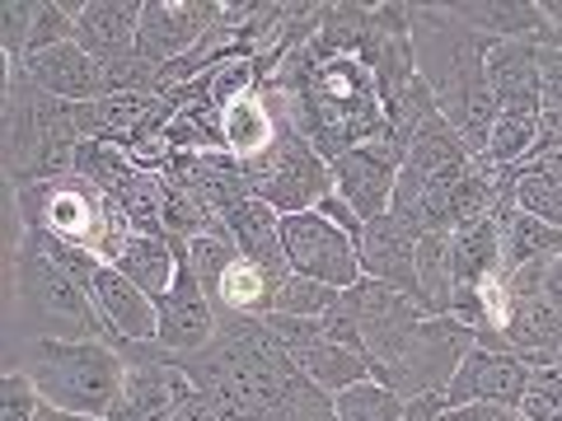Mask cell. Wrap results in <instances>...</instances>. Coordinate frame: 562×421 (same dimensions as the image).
<instances>
[{
	"mask_svg": "<svg viewBox=\"0 0 562 421\" xmlns=\"http://www.w3.org/2000/svg\"><path fill=\"white\" fill-rule=\"evenodd\" d=\"M14 210H20V230L76 243V249H90L99 262H117V253L127 249V239L136 235L132 220L122 216V206L113 197L80 179V173H66V179L52 183H33L14 192Z\"/></svg>",
	"mask_w": 562,
	"mask_h": 421,
	"instance_id": "4",
	"label": "cell"
},
{
	"mask_svg": "<svg viewBox=\"0 0 562 421\" xmlns=\"http://www.w3.org/2000/svg\"><path fill=\"white\" fill-rule=\"evenodd\" d=\"M173 361L216 402L225 421H333V394L295 371L262 319L221 314L216 338Z\"/></svg>",
	"mask_w": 562,
	"mask_h": 421,
	"instance_id": "1",
	"label": "cell"
},
{
	"mask_svg": "<svg viewBox=\"0 0 562 421\" xmlns=\"http://www.w3.org/2000/svg\"><path fill=\"white\" fill-rule=\"evenodd\" d=\"M543 300L562 309V253L549 258V268H543Z\"/></svg>",
	"mask_w": 562,
	"mask_h": 421,
	"instance_id": "40",
	"label": "cell"
},
{
	"mask_svg": "<svg viewBox=\"0 0 562 421\" xmlns=\"http://www.w3.org/2000/svg\"><path fill=\"white\" fill-rule=\"evenodd\" d=\"M90 300H94L99 319H103V328H109L113 342H155L160 314H155V300L136 286L132 276H122L117 268L103 262L94 286H90Z\"/></svg>",
	"mask_w": 562,
	"mask_h": 421,
	"instance_id": "17",
	"label": "cell"
},
{
	"mask_svg": "<svg viewBox=\"0 0 562 421\" xmlns=\"http://www.w3.org/2000/svg\"><path fill=\"white\" fill-rule=\"evenodd\" d=\"M76 173L80 179H90L103 197H122L140 173L146 169H136V160L122 146H113V140H80V150H76Z\"/></svg>",
	"mask_w": 562,
	"mask_h": 421,
	"instance_id": "28",
	"label": "cell"
},
{
	"mask_svg": "<svg viewBox=\"0 0 562 421\" xmlns=\"http://www.w3.org/2000/svg\"><path fill=\"white\" fill-rule=\"evenodd\" d=\"M225 230L235 235L239 253L262 268L272 281H286L291 268H286V253H281V210H272L268 202L249 197L244 206H235L231 216H225Z\"/></svg>",
	"mask_w": 562,
	"mask_h": 421,
	"instance_id": "21",
	"label": "cell"
},
{
	"mask_svg": "<svg viewBox=\"0 0 562 421\" xmlns=\"http://www.w3.org/2000/svg\"><path fill=\"white\" fill-rule=\"evenodd\" d=\"M403 417H408V398L380 379H361L347 384L342 394H333V421H403Z\"/></svg>",
	"mask_w": 562,
	"mask_h": 421,
	"instance_id": "30",
	"label": "cell"
},
{
	"mask_svg": "<svg viewBox=\"0 0 562 421\" xmlns=\"http://www.w3.org/2000/svg\"><path fill=\"white\" fill-rule=\"evenodd\" d=\"M113 268L122 276H132L140 291L150 295V300H160V295L173 286V272H179V253H173V239L169 235H132L127 249L117 253Z\"/></svg>",
	"mask_w": 562,
	"mask_h": 421,
	"instance_id": "25",
	"label": "cell"
},
{
	"mask_svg": "<svg viewBox=\"0 0 562 421\" xmlns=\"http://www.w3.org/2000/svg\"><path fill=\"white\" fill-rule=\"evenodd\" d=\"M479 346V332L464 328L450 314H422L408 328V338L398 342V351L380 365L371 379L390 384L403 398H427V394H446L454 371L464 365V356Z\"/></svg>",
	"mask_w": 562,
	"mask_h": 421,
	"instance_id": "7",
	"label": "cell"
},
{
	"mask_svg": "<svg viewBox=\"0 0 562 421\" xmlns=\"http://www.w3.org/2000/svg\"><path fill=\"white\" fill-rule=\"evenodd\" d=\"M450 14L487 43H558V24L539 0H454Z\"/></svg>",
	"mask_w": 562,
	"mask_h": 421,
	"instance_id": "14",
	"label": "cell"
},
{
	"mask_svg": "<svg viewBox=\"0 0 562 421\" xmlns=\"http://www.w3.org/2000/svg\"><path fill=\"white\" fill-rule=\"evenodd\" d=\"M328 169H333V192H338L361 220H375L394 202V183H398L403 164L384 160L371 146H357V150H342Z\"/></svg>",
	"mask_w": 562,
	"mask_h": 421,
	"instance_id": "16",
	"label": "cell"
},
{
	"mask_svg": "<svg viewBox=\"0 0 562 421\" xmlns=\"http://www.w3.org/2000/svg\"><path fill=\"white\" fill-rule=\"evenodd\" d=\"M342 291L324 286V281H310V276H286L272 295V314H295V319H319V314H328L333 305H338Z\"/></svg>",
	"mask_w": 562,
	"mask_h": 421,
	"instance_id": "33",
	"label": "cell"
},
{
	"mask_svg": "<svg viewBox=\"0 0 562 421\" xmlns=\"http://www.w3.org/2000/svg\"><path fill=\"white\" fill-rule=\"evenodd\" d=\"M179 253V243H173ZM155 314H160V328H155V346L173 351V356H192L202 351L221 328V314L211 305V295L202 291V281L192 276L188 258L179 253V272H173V286L155 300Z\"/></svg>",
	"mask_w": 562,
	"mask_h": 421,
	"instance_id": "12",
	"label": "cell"
},
{
	"mask_svg": "<svg viewBox=\"0 0 562 421\" xmlns=\"http://www.w3.org/2000/svg\"><path fill=\"white\" fill-rule=\"evenodd\" d=\"M216 14L221 0H140L136 52L155 66H173L206 38Z\"/></svg>",
	"mask_w": 562,
	"mask_h": 421,
	"instance_id": "11",
	"label": "cell"
},
{
	"mask_svg": "<svg viewBox=\"0 0 562 421\" xmlns=\"http://www.w3.org/2000/svg\"><path fill=\"white\" fill-rule=\"evenodd\" d=\"M173 243H179V253L188 258L192 276L202 281V291L211 295V300H216V291H221V276L244 258V253H239V243H235V235L225 230V220L216 225V230L198 235V239H173Z\"/></svg>",
	"mask_w": 562,
	"mask_h": 421,
	"instance_id": "29",
	"label": "cell"
},
{
	"mask_svg": "<svg viewBox=\"0 0 562 421\" xmlns=\"http://www.w3.org/2000/svg\"><path fill=\"white\" fill-rule=\"evenodd\" d=\"M502 342H506V351H516L525 365L562 361V309L543 300V291L516 295V300L506 305Z\"/></svg>",
	"mask_w": 562,
	"mask_h": 421,
	"instance_id": "18",
	"label": "cell"
},
{
	"mask_svg": "<svg viewBox=\"0 0 562 421\" xmlns=\"http://www.w3.org/2000/svg\"><path fill=\"white\" fill-rule=\"evenodd\" d=\"M140 0H85L76 10V43L94 61H117L136 52Z\"/></svg>",
	"mask_w": 562,
	"mask_h": 421,
	"instance_id": "20",
	"label": "cell"
},
{
	"mask_svg": "<svg viewBox=\"0 0 562 421\" xmlns=\"http://www.w3.org/2000/svg\"><path fill=\"white\" fill-rule=\"evenodd\" d=\"M539 47L543 43H492L487 84L497 109H539Z\"/></svg>",
	"mask_w": 562,
	"mask_h": 421,
	"instance_id": "22",
	"label": "cell"
},
{
	"mask_svg": "<svg viewBox=\"0 0 562 421\" xmlns=\"http://www.w3.org/2000/svg\"><path fill=\"white\" fill-rule=\"evenodd\" d=\"M525 421H562V361L530 365V384L520 398Z\"/></svg>",
	"mask_w": 562,
	"mask_h": 421,
	"instance_id": "34",
	"label": "cell"
},
{
	"mask_svg": "<svg viewBox=\"0 0 562 421\" xmlns=\"http://www.w3.org/2000/svg\"><path fill=\"white\" fill-rule=\"evenodd\" d=\"M33 24H38V0H10V5H0V47H5V61H24Z\"/></svg>",
	"mask_w": 562,
	"mask_h": 421,
	"instance_id": "35",
	"label": "cell"
},
{
	"mask_svg": "<svg viewBox=\"0 0 562 421\" xmlns=\"http://www.w3.org/2000/svg\"><path fill=\"white\" fill-rule=\"evenodd\" d=\"M342 309L351 314V323H357V332H361V356H366V365H371V375L394 356L398 342L408 338V328L427 314L413 295H403L394 286H380V281H371V276H361L357 286L342 291Z\"/></svg>",
	"mask_w": 562,
	"mask_h": 421,
	"instance_id": "10",
	"label": "cell"
},
{
	"mask_svg": "<svg viewBox=\"0 0 562 421\" xmlns=\"http://www.w3.org/2000/svg\"><path fill=\"white\" fill-rule=\"evenodd\" d=\"M441 421H525V412L497 408V402H469V408H446Z\"/></svg>",
	"mask_w": 562,
	"mask_h": 421,
	"instance_id": "37",
	"label": "cell"
},
{
	"mask_svg": "<svg viewBox=\"0 0 562 421\" xmlns=\"http://www.w3.org/2000/svg\"><path fill=\"white\" fill-rule=\"evenodd\" d=\"M525 384H530V365L506 346H473L464 365L454 371L446 389V408H469V402H497V408H520Z\"/></svg>",
	"mask_w": 562,
	"mask_h": 421,
	"instance_id": "13",
	"label": "cell"
},
{
	"mask_svg": "<svg viewBox=\"0 0 562 421\" xmlns=\"http://www.w3.org/2000/svg\"><path fill=\"white\" fill-rule=\"evenodd\" d=\"M314 210H319L324 220H333V225H338L342 235H351V239H357V235H361V225H366V220L357 216V210H351V206L338 197V192H328V197H324L319 206H314Z\"/></svg>",
	"mask_w": 562,
	"mask_h": 421,
	"instance_id": "38",
	"label": "cell"
},
{
	"mask_svg": "<svg viewBox=\"0 0 562 421\" xmlns=\"http://www.w3.org/2000/svg\"><path fill=\"white\" fill-rule=\"evenodd\" d=\"M357 258H361V276L413 295V300L422 305V295H417V239L403 230L394 216H375V220L361 225Z\"/></svg>",
	"mask_w": 562,
	"mask_h": 421,
	"instance_id": "15",
	"label": "cell"
},
{
	"mask_svg": "<svg viewBox=\"0 0 562 421\" xmlns=\"http://www.w3.org/2000/svg\"><path fill=\"white\" fill-rule=\"evenodd\" d=\"M281 253L295 276L324 281L333 291H347L361 281V258H357V239L342 235L333 220H324L319 210H295L281 216Z\"/></svg>",
	"mask_w": 562,
	"mask_h": 421,
	"instance_id": "9",
	"label": "cell"
},
{
	"mask_svg": "<svg viewBox=\"0 0 562 421\" xmlns=\"http://www.w3.org/2000/svg\"><path fill=\"white\" fill-rule=\"evenodd\" d=\"M562 253V230L549 220H535L525 210H512L502 220V276H512L530 262H549Z\"/></svg>",
	"mask_w": 562,
	"mask_h": 421,
	"instance_id": "26",
	"label": "cell"
},
{
	"mask_svg": "<svg viewBox=\"0 0 562 421\" xmlns=\"http://www.w3.org/2000/svg\"><path fill=\"white\" fill-rule=\"evenodd\" d=\"M20 371L38 384L43 402L80 417H109L127 379V361L113 342H61L33 338Z\"/></svg>",
	"mask_w": 562,
	"mask_h": 421,
	"instance_id": "5",
	"label": "cell"
},
{
	"mask_svg": "<svg viewBox=\"0 0 562 421\" xmlns=\"http://www.w3.org/2000/svg\"><path fill=\"white\" fill-rule=\"evenodd\" d=\"M33 421H103V417H80V412H66V408H52V402H43V412Z\"/></svg>",
	"mask_w": 562,
	"mask_h": 421,
	"instance_id": "41",
	"label": "cell"
},
{
	"mask_svg": "<svg viewBox=\"0 0 562 421\" xmlns=\"http://www.w3.org/2000/svg\"><path fill=\"white\" fill-rule=\"evenodd\" d=\"M160 220H165V235L169 239H198V235H206V230H216V225H221V216L202 197H192V192L173 187V183H165Z\"/></svg>",
	"mask_w": 562,
	"mask_h": 421,
	"instance_id": "31",
	"label": "cell"
},
{
	"mask_svg": "<svg viewBox=\"0 0 562 421\" xmlns=\"http://www.w3.org/2000/svg\"><path fill=\"white\" fill-rule=\"evenodd\" d=\"M413 57L417 76L441 103V113L464 136L473 155L487 150V132L497 117V99L487 84V52L492 43L450 14V5H408Z\"/></svg>",
	"mask_w": 562,
	"mask_h": 421,
	"instance_id": "2",
	"label": "cell"
},
{
	"mask_svg": "<svg viewBox=\"0 0 562 421\" xmlns=\"http://www.w3.org/2000/svg\"><path fill=\"white\" fill-rule=\"evenodd\" d=\"M80 103L52 99L20 66L5 61V99H0V160L10 192L76 173L80 150Z\"/></svg>",
	"mask_w": 562,
	"mask_h": 421,
	"instance_id": "3",
	"label": "cell"
},
{
	"mask_svg": "<svg viewBox=\"0 0 562 421\" xmlns=\"http://www.w3.org/2000/svg\"><path fill=\"white\" fill-rule=\"evenodd\" d=\"M14 314L29 338L113 342L94 300L52 262V253L29 230H20V243H14Z\"/></svg>",
	"mask_w": 562,
	"mask_h": 421,
	"instance_id": "6",
	"label": "cell"
},
{
	"mask_svg": "<svg viewBox=\"0 0 562 421\" xmlns=\"http://www.w3.org/2000/svg\"><path fill=\"white\" fill-rule=\"evenodd\" d=\"M249 173V187L258 202H268L281 216H295V210H314L328 192H333V169L319 150L310 146L301 132H291L281 122V132L258 160L244 164Z\"/></svg>",
	"mask_w": 562,
	"mask_h": 421,
	"instance_id": "8",
	"label": "cell"
},
{
	"mask_svg": "<svg viewBox=\"0 0 562 421\" xmlns=\"http://www.w3.org/2000/svg\"><path fill=\"white\" fill-rule=\"evenodd\" d=\"M10 66H20L24 76L38 84L43 94H52V99H66V103H90V99H99V61L80 43L29 52L24 61H10Z\"/></svg>",
	"mask_w": 562,
	"mask_h": 421,
	"instance_id": "19",
	"label": "cell"
},
{
	"mask_svg": "<svg viewBox=\"0 0 562 421\" xmlns=\"http://www.w3.org/2000/svg\"><path fill=\"white\" fill-rule=\"evenodd\" d=\"M441 417H446V394H427L408 402V417L403 421H441Z\"/></svg>",
	"mask_w": 562,
	"mask_h": 421,
	"instance_id": "39",
	"label": "cell"
},
{
	"mask_svg": "<svg viewBox=\"0 0 562 421\" xmlns=\"http://www.w3.org/2000/svg\"><path fill=\"white\" fill-rule=\"evenodd\" d=\"M281 281H272L262 268H254L249 258H239L231 272L221 276V291H216V314H244V319H268L272 314V295H277Z\"/></svg>",
	"mask_w": 562,
	"mask_h": 421,
	"instance_id": "27",
	"label": "cell"
},
{
	"mask_svg": "<svg viewBox=\"0 0 562 421\" xmlns=\"http://www.w3.org/2000/svg\"><path fill=\"white\" fill-rule=\"evenodd\" d=\"M43 412V394L24 371L0 375V421H33Z\"/></svg>",
	"mask_w": 562,
	"mask_h": 421,
	"instance_id": "36",
	"label": "cell"
},
{
	"mask_svg": "<svg viewBox=\"0 0 562 421\" xmlns=\"http://www.w3.org/2000/svg\"><path fill=\"white\" fill-rule=\"evenodd\" d=\"M512 197H516V210H525V216H535V220H549L562 230V183H553L549 173L516 169Z\"/></svg>",
	"mask_w": 562,
	"mask_h": 421,
	"instance_id": "32",
	"label": "cell"
},
{
	"mask_svg": "<svg viewBox=\"0 0 562 421\" xmlns=\"http://www.w3.org/2000/svg\"><path fill=\"white\" fill-rule=\"evenodd\" d=\"M450 272H454V286H469V291H483L487 281L502 276V225L492 216H479L450 230Z\"/></svg>",
	"mask_w": 562,
	"mask_h": 421,
	"instance_id": "24",
	"label": "cell"
},
{
	"mask_svg": "<svg viewBox=\"0 0 562 421\" xmlns=\"http://www.w3.org/2000/svg\"><path fill=\"white\" fill-rule=\"evenodd\" d=\"M221 127H225V155H235L239 164H249L277 140L281 117L272 113L268 94L254 84V90H244L239 99H231L221 109Z\"/></svg>",
	"mask_w": 562,
	"mask_h": 421,
	"instance_id": "23",
	"label": "cell"
}]
</instances>
